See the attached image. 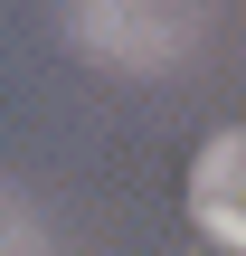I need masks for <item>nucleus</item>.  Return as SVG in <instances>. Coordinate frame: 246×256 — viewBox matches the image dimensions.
<instances>
[{
  "instance_id": "nucleus-3",
  "label": "nucleus",
  "mask_w": 246,
  "mask_h": 256,
  "mask_svg": "<svg viewBox=\"0 0 246 256\" xmlns=\"http://www.w3.org/2000/svg\"><path fill=\"white\" fill-rule=\"evenodd\" d=\"M0 256H38V218L19 190H0Z\"/></svg>"
},
{
  "instance_id": "nucleus-2",
  "label": "nucleus",
  "mask_w": 246,
  "mask_h": 256,
  "mask_svg": "<svg viewBox=\"0 0 246 256\" xmlns=\"http://www.w3.org/2000/svg\"><path fill=\"white\" fill-rule=\"evenodd\" d=\"M180 200H190V218H199L218 247H237V238H246V133H237V124H218V133L199 142Z\"/></svg>"
},
{
  "instance_id": "nucleus-1",
  "label": "nucleus",
  "mask_w": 246,
  "mask_h": 256,
  "mask_svg": "<svg viewBox=\"0 0 246 256\" xmlns=\"http://www.w3.org/2000/svg\"><path fill=\"white\" fill-rule=\"evenodd\" d=\"M66 38L95 66H114V76H161V66H180L209 38V19L190 0H76L66 10Z\"/></svg>"
}]
</instances>
